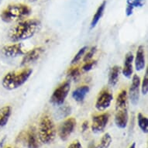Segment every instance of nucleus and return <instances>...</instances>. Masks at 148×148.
<instances>
[{
	"instance_id": "nucleus-4",
	"label": "nucleus",
	"mask_w": 148,
	"mask_h": 148,
	"mask_svg": "<svg viewBox=\"0 0 148 148\" xmlns=\"http://www.w3.org/2000/svg\"><path fill=\"white\" fill-rule=\"evenodd\" d=\"M38 136L43 143L49 144L55 139L56 130L53 119L47 114L44 115L40 120Z\"/></svg>"
},
{
	"instance_id": "nucleus-33",
	"label": "nucleus",
	"mask_w": 148,
	"mask_h": 148,
	"mask_svg": "<svg viewBox=\"0 0 148 148\" xmlns=\"http://www.w3.org/2000/svg\"><path fill=\"white\" fill-rule=\"evenodd\" d=\"M29 3H36V2H39V1H40V2H46V1H47V0H28Z\"/></svg>"
},
{
	"instance_id": "nucleus-15",
	"label": "nucleus",
	"mask_w": 148,
	"mask_h": 148,
	"mask_svg": "<svg viewBox=\"0 0 148 148\" xmlns=\"http://www.w3.org/2000/svg\"><path fill=\"white\" fill-rule=\"evenodd\" d=\"M120 72H121V68L119 66L115 65L111 68L109 72V77H108V82L110 86L114 87L118 83Z\"/></svg>"
},
{
	"instance_id": "nucleus-5",
	"label": "nucleus",
	"mask_w": 148,
	"mask_h": 148,
	"mask_svg": "<svg viewBox=\"0 0 148 148\" xmlns=\"http://www.w3.org/2000/svg\"><path fill=\"white\" fill-rule=\"evenodd\" d=\"M71 83L69 81L64 82L54 90L51 97V102L54 106H61L64 104L68 93L70 92Z\"/></svg>"
},
{
	"instance_id": "nucleus-17",
	"label": "nucleus",
	"mask_w": 148,
	"mask_h": 148,
	"mask_svg": "<svg viewBox=\"0 0 148 148\" xmlns=\"http://www.w3.org/2000/svg\"><path fill=\"white\" fill-rule=\"evenodd\" d=\"M27 147L28 148H39L37 135L34 127L29 129L27 134Z\"/></svg>"
},
{
	"instance_id": "nucleus-6",
	"label": "nucleus",
	"mask_w": 148,
	"mask_h": 148,
	"mask_svg": "<svg viewBox=\"0 0 148 148\" xmlns=\"http://www.w3.org/2000/svg\"><path fill=\"white\" fill-rule=\"evenodd\" d=\"M76 126V120L74 118H68L64 121L59 127L58 135L61 140L65 141L72 134Z\"/></svg>"
},
{
	"instance_id": "nucleus-35",
	"label": "nucleus",
	"mask_w": 148,
	"mask_h": 148,
	"mask_svg": "<svg viewBox=\"0 0 148 148\" xmlns=\"http://www.w3.org/2000/svg\"><path fill=\"white\" fill-rule=\"evenodd\" d=\"M7 148H11V147H7Z\"/></svg>"
},
{
	"instance_id": "nucleus-20",
	"label": "nucleus",
	"mask_w": 148,
	"mask_h": 148,
	"mask_svg": "<svg viewBox=\"0 0 148 148\" xmlns=\"http://www.w3.org/2000/svg\"><path fill=\"white\" fill-rule=\"evenodd\" d=\"M127 98H128L127 92L124 89L122 90L119 93V95H117L116 100V109L127 107Z\"/></svg>"
},
{
	"instance_id": "nucleus-34",
	"label": "nucleus",
	"mask_w": 148,
	"mask_h": 148,
	"mask_svg": "<svg viewBox=\"0 0 148 148\" xmlns=\"http://www.w3.org/2000/svg\"><path fill=\"white\" fill-rule=\"evenodd\" d=\"M129 148H136V143H133V144H132V145L130 146V147H129Z\"/></svg>"
},
{
	"instance_id": "nucleus-29",
	"label": "nucleus",
	"mask_w": 148,
	"mask_h": 148,
	"mask_svg": "<svg viewBox=\"0 0 148 148\" xmlns=\"http://www.w3.org/2000/svg\"><path fill=\"white\" fill-rule=\"evenodd\" d=\"M96 64V61H88L85 62V64L82 66V71H89L90 70H92V68Z\"/></svg>"
},
{
	"instance_id": "nucleus-10",
	"label": "nucleus",
	"mask_w": 148,
	"mask_h": 148,
	"mask_svg": "<svg viewBox=\"0 0 148 148\" xmlns=\"http://www.w3.org/2000/svg\"><path fill=\"white\" fill-rule=\"evenodd\" d=\"M2 53L7 58H16L24 54L22 44H14L6 45L2 49Z\"/></svg>"
},
{
	"instance_id": "nucleus-28",
	"label": "nucleus",
	"mask_w": 148,
	"mask_h": 148,
	"mask_svg": "<svg viewBox=\"0 0 148 148\" xmlns=\"http://www.w3.org/2000/svg\"><path fill=\"white\" fill-rule=\"evenodd\" d=\"M96 50H97L96 47H92V48L88 51L87 53L85 54V56L84 57V59H83L84 62H88V61H89L92 58V57L94 56V54H95V52H96Z\"/></svg>"
},
{
	"instance_id": "nucleus-26",
	"label": "nucleus",
	"mask_w": 148,
	"mask_h": 148,
	"mask_svg": "<svg viewBox=\"0 0 148 148\" xmlns=\"http://www.w3.org/2000/svg\"><path fill=\"white\" fill-rule=\"evenodd\" d=\"M68 77L71 79H77L80 75V70L78 67H75V68H70L68 71Z\"/></svg>"
},
{
	"instance_id": "nucleus-31",
	"label": "nucleus",
	"mask_w": 148,
	"mask_h": 148,
	"mask_svg": "<svg viewBox=\"0 0 148 148\" xmlns=\"http://www.w3.org/2000/svg\"><path fill=\"white\" fill-rule=\"evenodd\" d=\"M134 8L131 5H126V15L127 16H131L133 14V12H134Z\"/></svg>"
},
{
	"instance_id": "nucleus-1",
	"label": "nucleus",
	"mask_w": 148,
	"mask_h": 148,
	"mask_svg": "<svg viewBox=\"0 0 148 148\" xmlns=\"http://www.w3.org/2000/svg\"><path fill=\"white\" fill-rule=\"evenodd\" d=\"M40 27V22L36 19L23 20L12 27L9 38L12 42H19L29 39L36 34Z\"/></svg>"
},
{
	"instance_id": "nucleus-14",
	"label": "nucleus",
	"mask_w": 148,
	"mask_h": 148,
	"mask_svg": "<svg viewBox=\"0 0 148 148\" xmlns=\"http://www.w3.org/2000/svg\"><path fill=\"white\" fill-rule=\"evenodd\" d=\"M134 61L135 68L137 71H140L145 68V52H144V47L140 45L136 51V57Z\"/></svg>"
},
{
	"instance_id": "nucleus-19",
	"label": "nucleus",
	"mask_w": 148,
	"mask_h": 148,
	"mask_svg": "<svg viewBox=\"0 0 148 148\" xmlns=\"http://www.w3.org/2000/svg\"><path fill=\"white\" fill-rule=\"evenodd\" d=\"M11 113H12V109L9 106L0 109V129L3 128V126H5L7 124Z\"/></svg>"
},
{
	"instance_id": "nucleus-7",
	"label": "nucleus",
	"mask_w": 148,
	"mask_h": 148,
	"mask_svg": "<svg viewBox=\"0 0 148 148\" xmlns=\"http://www.w3.org/2000/svg\"><path fill=\"white\" fill-rule=\"evenodd\" d=\"M140 78L137 75H134L132 78V84L129 90V97L130 102L134 106H136L140 99Z\"/></svg>"
},
{
	"instance_id": "nucleus-25",
	"label": "nucleus",
	"mask_w": 148,
	"mask_h": 148,
	"mask_svg": "<svg viewBox=\"0 0 148 148\" xmlns=\"http://www.w3.org/2000/svg\"><path fill=\"white\" fill-rule=\"evenodd\" d=\"M141 92L143 95H147L148 92V69L146 70L145 75L143 77L142 85H141Z\"/></svg>"
},
{
	"instance_id": "nucleus-9",
	"label": "nucleus",
	"mask_w": 148,
	"mask_h": 148,
	"mask_svg": "<svg viewBox=\"0 0 148 148\" xmlns=\"http://www.w3.org/2000/svg\"><path fill=\"white\" fill-rule=\"evenodd\" d=\"M109 119V114L108 112H105L102 114L96 115L92 117V130L94 133H99L103 131L106 127Z\"/></svg>"
},
{
	"instance_id": "nucleus-16",
	"label": "nucleus",
	"mask_w": 148,
	"mask_h": 148,
	"mask_svg": "<svg viewBox=\"0 0 148 148\" xmlns=\"http://www.w3.org/2000/svg\"><path fill=\"white\" fill-rule=\"evenodd\" d=\"M88 92H89V87L88 85H82V86H80L78 88H76L72 92V98L76 102H82L86 97Z\"/></svg>"
},
{
	"instance_id": "nucleus-21",
	"label": "nucleus",
	"mask_w": 148,
	"mask_h": 148,
	"mask_svg": "<svg viewBox=\"0 0 148 148\" xmlns=\"http://www.w3.org/2000/svg\"><path fill=\"white\" fill-rule=\"evenodd\" d=\"M138 120V126L143 133H148V119L146 116H144L142 113H139L137 116Z\"/></svg>"
},
{
	"instance_id": "nucleus-24",
	"label": "nucleus",
	"mask_w": 148,
	"mask_h": 148,
	"mask_svg": "<svg viewBox=\"0 0 148 148\" xmlns=\"http://www.w3.org/2000/svg\"><path fill=\"white\" fill-rule=\"evenodd\" d=\"M87 49L88 47L86 46L83 47L82 48H81L80 50L78 51V53H76L75 55V57L73 58L72 61H71V64H75L78 63V61L82 59V58L84 56V54H85V51H87Z\"/></svg>"
},
{
	"instance_id": "nucleus-13",
	"label": "nucleus",
	"mask_w": 148,
	"mask_h": 148,
	"mask_svg": "<svg viewBox=\"0 0 148 148\" xmlns=\"http://www.w3.org/2000/svg\"><path fill=\"white\" fill-rule=\"evenodd\" d=\"M134 60V56L132 52H128L125 56L124 59L123 68L122 69V73L124 77L126 78H131L133 75V62Z\"/></svg>"
},
{
	"instance_id": "nucleus-23",
	"label": "nucleus",
	"mask_w": 148,
	"mask_h": 148,
	"mask_svg": "<svg viewBox=\"0 0 148 148\" xmlns=\"http://www.w3.org/2000/svg\"><path fill=\"white\" fill-rule=\"evenodd\" d=\"M71 107L68 106H63L62 107H61V108L59 109L58 112V119L68 117V116L71 114Z\"/></svg>"
},
{
	"instance_id": "nucleus-2",
	"label": "nucleus",
	"mask_w": 148,
	"mask_h": 148,
	"mask_svg": "<svg viewBox=\"0 0 148 148\" xmlns=\"http://www.w3.org/2000/svg\"><path fill=\"white\" fill-rule=\"evenodd\" d=\"M31 13V9L29 5L23 3H16L9 5L3 10L0 16L5 23H12L18 20H23Z\"/></svg>"
},
{
	"instance_id": "nucleus-32",
	"label": "nucleus",
	"mask_w": 148,
	"mask_h": 148,
	"mask_svg": "<svg viewBox=\"0 0 148 148\" xmlns=\"http://www.w3.org/2000/svg\"><path fill=\"white\" fill-rule=\"evenodd\" d=\"M82 132H85L88 129V122L85 121L82 125Z\"/></svg>"
},
{
	"instance_id": "nucleus-12",
	"label": "nucleus",
	"mask_w": 148,
	"mask_h": 148,
	"mask_svg": "<svg viewBox=\"0 0 148 148\" xmlns=\"http://www.w3.org/2000/svg\"><path fill=\"white\" fill-rule=\"evenodd\" d=\"M128 111L127 107L116 109V114H115V123L119 128H126L128 123Z\"/></svg>"
},
{
	"instance_id": "nucleus-30",
	"label": "nucleus",
	"mask_w": 148,
	"mask_h": 148,
	"mask_svg": "<svg viewBox=\"0 0 148 148\" xmlns=\"http://www.w3.org/2000/svg\"><path fill=\"white\" fill-rule=\"evenodd\" d=\"M68 148H82V146L78 140H75L68 146Z\"/></svg>"
},
{
	"instance_id": "nucleus-18",
	"label": "nucleus",
	"mask_w": 148,
	"mask_h": 148,
	"mask_svg": "<svg viewBox=\"0 0 148 148\" xmlns=\"http://www.w3.org/2000/svg\"><path fill=\"white\" fill-rule=\"evenodd\" d=\"M106 1H103L102 3V4L98 7L96 12L94 14L93 17H92V20L91 21V29H93L94 27H95V26L98 24V23L99 22L100 19L102 18V15L104 13L105 9H106Z\"/></svg>"
},
{
	"instance_id": "nucleus-27",
	"label": "nucleus",
	"mask_w": 148,
	"mask_h": 148,
	"mask_svg": "<svg viewBox=\"0 0 148 148\" xmlns=\"http://www.w3.org/2000/svg\"><path fill=\"white\" fill-rule=\"evenodd\" d=\"M127 5H131L134 8L143 7L145 4V0H127Z\"/></svg>"
},
{
	"instance_id": "nucleus-8",
	"label": "nucleus",
	"mask_w": 148,
	"mask_h": 148,
	"mask_svg": "<svg viewBox=\"0 0 148 148\" xmlns=\"http://www.w3.org/2000/svg\"><path fill=\"white\" fill-rule=\"evenodd\" d=\"M113 96L109 90L104 89L100 92L95 102V108L99 111H103L109 108L111 105Z\"/></svg>"
},
{
	"instance_id": "nucleus-3",
	"label": "nucleus",
	"mask_w": 148,
	"mask_h": 148,
	"mask_svg": "<svg viewBox=\"0 0 148 148\" xmlns=\"http://www.w3.org/2000/svg\"><path fill=\"white\" fill-rule=\"evenodd\" d=\"M33 70L30 68H25L18 71H11L7 73L3 78L2 85L7 90L18 88L27 82L31 76Z\"/></svg>"
},
{
	"instance_id": "nucleus-22",
	"label": "nucleus",
	"mask_w": 148,
	"mask_h": 148,
	"mask_svg": "<svg viewBox=\"0 0 148 148\" xmlns=\"http://www.w3.org/2000/svg\"><path fill=\"white\" fill-rule=\"evenodd\" d=\"M112 143V137L110 136V134L106 133L103 135V136L101 139L100 140V143L99 145V148H109V147L110 146Z\"/></svg>"
},
{
	"instance_id": "nucleus-11",
	"label": "nucleus",
	"mask_w": 148,
	"mask_h": 148,
	"mask_svg": "<svg viewBox=\"0 0 148 148\" xmlns=\"http://www.w3.org/2000/svg\"><path fill=\"white\" fill-rule=\"evenodd\" d=\"M44 52V48L43 47H37L33 48L32 50L24 53V56L22 59L21 64L25 65V64H27L36 61V60H38L41 57Z\"/></svg>"
}]
</instances>
